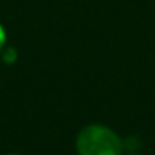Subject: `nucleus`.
I'll return each mask as SVG.
<instances>
[{"instance_id":"nucleus-1","label":"nucleus","mask_w":155,"mask_h":155,"mask_svg":"<svg viewBox=\"0 0 155 155\" xmlns=\"http://www.w3.org/2000/svg\"><path fill=\"white\" fill-rule=\"evenodd\" d=\"M77 155H124L125 140L117 130L105 124H88L75 137Z\"/></svg>"},{"instance_id":"nucleus-2","label":"nucleus","mask_w":155,"mask_h":155,"mask_svg":"<svg viewBox=\"0 0 155 155\" xmlns=\"http://www.w3.org/2000/svg\"><path fill=\"white\" fill-rule=\"evenodd\" d=\"M2 58H4L7 64H12V62H15V58H17V52H15L14 48H7V50L4 52V55H2Z\"/></svg>"},{"instance_id":"nucleus-3","label":"nucleus","mask_w":155,"mask_h":155,"mask_svg":"<svg viewBox=\"0 0 155 155\" xmlns=\"http://www.w3.org/2000/svg\"><path fill=\"white\" fill-rule=\"evenodd\" d=\"M5 42H7V34H5L4 25L0 24V54H2L4 48H5Z\"/></svg>"},{"instance_id":"nucleus-4","label":"nucleus","mask_w":155,"mask_h":155,"mask_svg":"<svg viewBox=\"0 0 155 155\" xmlns=\"http://www.w3.org/2000/svg\"><path fill=\"white\" fill-rule=\"evenodd\" d=\"M124 155H143V153H140V152H125Z\"/></svg>"},{"instance_id":"nucleus-5","label":"nucleus","mask_w":155,"mask_h":155,"mask_svg":"<svg viewBox=\"0 0 155 155\" xmlns=\"http://www.w3.org/2000/svg\"><path fill=\"white\" fill-rule=\"evenodd\" d=\"M5 155H22V153H18V152H8V153H5Z\"/></svg>"}]
</instances>
